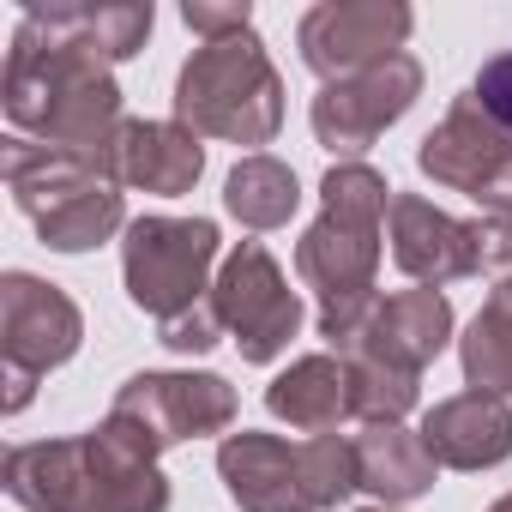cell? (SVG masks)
Returning a JSON list of instances; mask_svg holds the SVG:
<instances>
[{
  "instance_id": "6da1fadb",
  "label": "cell",
  "mask_w": 512,
  "mask_h": 512,
  "mask_svg": "<svg viewBox=\"0 0 512 512\" xmlns=\"http://www.w3.org/2000/svg\"><path fill=\"white\" fill-rule=\"evenodd\" d=\"M7 121L37 133V145L91 163L103 175L121 133V85L85 31V7H31L7 49Z\"/></svg>"
},
{
  "instance_id": "7a4b0ae2",
  "label": "cell",
  "mask_w": 512,
  "mask_h": 512,
  "mask_svg": "<svg viewBox=\"0 0 512 512\" xmlns=\"http://www.w3.org/2000/svg\"><path fill=\"white\" fill-rule=\"evenodd\" d=\"M392 211V187L368 163H332L320 181V217L296 241V278L320 302V338L344 350L362 320L374 314V278H380V229Z\"/></svg>"
},
{
  "instance_id": "3957f363",
  "label": "cell",
  "mask_w": 512,
  "mask_h": 512,
  "mask_svg": "<svg viewBox=\"0 0 512 512\" xmlns=\"http://www.w3.org/2000/svg\"><path fill=\"white\" fill-rule=\"evenodd\" d=\"M7 494L25 512H169V476L109 428L7 452Z\"/></svg>"
},
{
  "instance_id": "277c9868",
  "label": "cell",
  "mask_w": 512,
  "mask_h": 512,
  "mask_svg": "<svg viewBox=\"0 0 512 512\" xmlns=\"http://www.w3.org/2000/svg\"><path fill=\"white\" fill-rule=\"evenodd\" d=\"M175 121L223 145H272L284 127V79L253 31L217 37L187 55L175 79Z\"/></svg>"
},
{
  "instance_id": "5b68a950",
  "label": "cell",
  "mask_w": 512,
  "mask_h": 512,
  "mask_svg": "<svg viewBox=\"0 0 512 512\" xmlns=\"http://www.w3.org/2000/svg\"><path fill=\"white\" fill-rule=\"evenodd\" d=\"M0 163H7V187H13L19 211L37 223V235L55 253H91V247H103L127 223L121 187L109 175H97L91 163H73V157L37 145L25 133L7 139Z\"/></svg>"
},
{
  "instance_id": "8992f818",
  "label": "cell",
  "mask_w": 512,
  "mask_h": 512,
  "mask_svg": "<svg viewBox=\"0 0 512 512\" xmlns=\"http://www.w3.org/2000/svg\"><path fill=\"white\" fill-rule=\"evenodd\" d=\"M235 410H241V398H235V386L223 374H133L115 392L103 428L127 452H139V458L157 464L181 440L229 434L235 428Z\"/></svg>"
},
{
  "instance_id": "52a82bcc",
  "label": "cell",
  "mask_w": 512,
  "mask_h": 512,
  "mask_svg": "<svg viewBox=\"0 0 512 512\" xmlns=\"http://www.w3.org/2000/svg\"><path fill=\"white\" fill-rule=\"evenodd\" d=\"M217 260V223L211 217H133L121 241V278L127 302L145 308L157 326L205 302V272Z\"/></svg>"
},
{
  "instance_id": "ba28073f",
  "label": "cell",
  "mask_w": 512,
  "mask_h": 512,
  "mask_svg": "<svg viewBox=\"0 0 512 512\" xmlns=\"http://www.w3.org/2000/svg\"><path fill=\"white\" fill-rule=\"evenodd\" d=\"M85 344V314L61 284H43L31 272L0 278V356H7V416H19L37 398V380L67 368Z\"/></svg>"
},
{
  "instance_id": "9c48e42d",
  "label": "cell",
  "mask_w": 512,
  "mask_h": 512,
  "mask_svg": "<svg viewBox=\"0 0 512 512\" xmlns=\"http://www.w3.org/2000/svg\"><path fill=\"white\" fill-rule=\"evenodd\" d=\"M211 302H217V320L235 338L241 362H253V368L278 362L290 350V338L302 332V296L284 284L278 260L260 241H241L223 260V272L211 284Z\"/></svg>"
},
{
  "instance_id": "30bf717a",
  "label": "cell",
  "mask_w": 512,
  "mask_h": 512,
  "mask_svg": "<svg viewBox=\"0 0 512 512\" xmlns=\"http://www.w3.org/2000/svg\"><path fill=\"white\" fill-rule=\"evenodd\" d=\"M422 97V67L416 55H392L356 79H338V85H320L308 121H314V139L320 151H332L338 163H362V151L410 115V103Z\"/></svg>"
},
{
  "instance_id": "8fae6325",
  "label": "cell",
  "mask_w": 512,
  "mask_h": 512,
  "mask_svg": "<svg viewBox=\"0 0 512 512\" xmlns=\"http://www.w3.org/2000/svg\"><path fill=\"white\" fill-rule=\"evenodd\" d=\"M410 25H416V13L398 7V0H326V7H314L302 19L296 43H302L308 73L338 85V79H356V73L404 55Z\"/></svg>"
},
{
  "instance_id": "7c38bea8",
  "label": "cell",
  "mask_w": 512,
  "mask_h": 512,
  "mask_svg": "<svg viewBox=\"0 0 512 512\" xmlns=\"http://www.w3.org/2000/svg\"><path fill=\"white\" fill-rule=\"evenodd\" d=\"M416 169L434 187H452V193H470L476 205H488L500 193V181L512 175V139L476 97H458L440 115V127L416 145Z\"/></svg>"
},
{
  "instance_id": "4fadbf2b",
  "label": "cell",
  "mask_w": 512,
  "mask_h": 512,
  "mask_svg": "<svg viewBox=\"0 0 512 512\" xmlns=\"http://www.w3.org/2000/svg\"><path fill=\"white\" fill-rule=\"evenodd\" d=\"M386 229H392V260H398V272L410 284H422V290H446V284L482 272V229L476 223H458L452 211H440L422 193H392Z\"/></svg>"
},
{
  "instance_id": "5bb4252c",
  "label": "cell",
  "mask_w": 512,
  "mask_h": 512,
  "mask_svg": "<svg viewBox=\"0 0 512 512\" xmlns=\"http://www.w3.org/2000/svg\"><path fill=\"white\" fill-rule=\"evenodd\" d=\"M217 476L241 512H320L314 470H308V440H278V434H229L217 446Z\"/></svg>"
},
{
  "instance_id": "9a60e30c",
  "label": "cell",
  "mask_w": 512,
  "mask_h": 512,
  "mask_svg": "<svg viewBox=\"0 0 512 512\" xmlns=\"http://www.w3.org/2000/svg\"><path fill=\"white\" fill-rule=\"evenodd\" d=\"M446 344H452V302H446V290H398V296L374 302V314L362 320V332L338 356H374L386 368L422 374Z\"/></svg>"
},
{
  "instance_id": "2e32d148",
  "label": "cell",
  "mask_w": 512,
  "mask_h": 512,
  "mask_svg": "<svg viewBox=\"0 0 512 512\" xmlns=\"http://www.w3.org/2000/svg\"><path fill=\"white\" fill-rule=\"evenodd\" d=\"M199 169H205V145L181 121H121V133L109 145V163H103V175L115 187H145V193H163V199L193 193Z\"/></svg>"
},
{
  "instance_id": "e0dca14e",
  "label": "cell",
  "mask_w": 512,
  "mask_h": 512,
  "mask_svg": "<svg viewBox=\"0 0 512 512\" xmlns=\"http://www.w3.org/2000/svg\"><path fill=\"white\" fill-rule=\"evenodd\" d=\"M416 434H422L428 458L446 470H494L512 458V404L470 386L458 398H440Z\"/></svg>"
},
{
  "instance_id": "ac0fdd59",
  "label": "cell",
  "mask_w": 512,
  "mask_h": 512,
  "mask_svg": "<svg viewBox=\"0 0 512 512\" xmlns=\"http://www.w3.org/2000/svg\"><path fill=\"white\" fill-rule=\"evenodd\" d=\"M266 410L296 434H332L350 416V368L338 356H302L266 386Z\"/></svg>"
},
{
  "instance_id": "d6986e66",
  "label": "cell",
  "mask_w": 512,
  "mask_h": 512,
  "mask_svg": "<svg viewBox=\"0 0 512 512\" xmlns=\"http://www.w3.org/2000/svg\"><path fill=\"white\" fill-rule=\"evenodd\" d=\"M350 446H356V482L374 494V506H404V500H422L434 488L440 464L428 458L422 434L380 422V428H362Z\"/></svg>"
},
{
  "instance_id": "ffe728a7",
  "label": "cell",
  "mask_w": 512,
  "mask_h": 512,
  "mask_svg": "<svg viewBox=\"0 0 512 512\" xmlns=\"http://www.w3.org/2000/svg\"><path fill=\"white\" fill-rule=\"evenodd\" d=\"M223 205H229V217H235L241 229H284V223L296 217V205H302V181H296L290 163L253 151V157H241V163L229 169Z\"/></svg>"
},
{
  "instance_id": "44dd1931",
  "label": "cell",
  "mask_w": 512,
  "mask_h": 512,
  "mask_svg": "<svg viewBox=\"0 0 512 512\" xmlns=\"http://www.w3.org/2000/svg\"><path fill=\"white\" fill-rule=\"evenodd\" d=\"M458 362H464V380L476 392H494V398H512V278H500L482 302V314L470 320V332L458 338Z\"/></svg>"
},
{
  "instance_id": "7402d4cb",
  "label": "cell",
  "mask_w": 512,
  "mask_h": 512,
  "mask_svg": "<svg viewBox=\"0 0 512 512\" xmlns=\"http://www.w3.org/2000/svg\"><path fill=\"white\" fill-rule=\"evenodd\" d=\"M350 368V416L362 428H380V422H404L422 398V374H404V368H386L374 356H344Z\"/></svg>"
},
{
  "instance_id": "603a6c76",
  "label": "cell",
  "mask_w": 512,
  "mask_h": 512,
  "mask_svg": "<svg viewBox=\"0 0 512 512\" xmlns=\"http://www.w3.org/2000/svg\"><path fill=\"white\" fill-rule=\"evenodd\" d=\"M229 332H223V320H217V302L205 296V302H193L187 314H175V320H163L157 326V344L163 350H175V356H205V350H217Z\"/></svg>"
},
{
  "instance_id": "cb8c5ba5",
  "label": "cell",
  "mask_w": 512,
  "mask_h": 512,
  "mask_svg": "<svg viewBox=\"0 0 512 512\" xmlns=\"http://www.w3.org/2000/svg\"><path fill=\"white\" fill-rule=\"evenodd\" d=\"M470 97H476V103L500 121V133L512 139V49H506V55H494V61H482V73H476Z\"/></svg>"
},
{
  "instance_id": "d4e9b609",
  "label": "cell",
  "mask_w": 512,
  "mask_h": 512,
  "mask_svg": "<svg viewBox=\"0 0 512 512\" xmlns=\"http://www.w3.org/2000/svg\"><path fill=\"white\" fill-rule=\"evenodd\" d=\"M181 25L199 31L205 43H217V37L253 31V7H247V0H229V7H205V0H187V7H181Z\"/></svg>"
},
{
  "instance_id": "484cf974",
  "label": "cell",
  "mask_w": 512,
  "mask_h": 512,
  "mask_svg": "<svg viewBox=\"0 0 512 512\" xmlns=\"http://www.w3.org/2000/svg\"><path fill=\"white\" fill-rule=\"evenodd\" d=\"M476 229H482V266L512 278V217H482Z\"/></svg>"
},
{
  "instance_id": "4316f807",
  "label": "cell",
  "mask_w": 512,
  "mask_h": 512,
  "mask_svg": "<svg viewBox=\"0 0 512 512\" xmlns=\"http://www.w3.org/2000/svg\"><path fill=\"white\" fill-rule=\"evenodd\" d=\"M488 217H512V175L500 181V193L488 199Z\"/></svg>"
},
{
  "instance_id": "83f0119b",
  "label": "cell",
  "mask_w": 512,
  "mask_h": 512,
  "mask_svg": "<svg viewBox=\"0 0 512 512\" xmlns=\"http://www.w3.org/2000/svg\"><path fill=\"white\" fill-rule=\"evenodd\" d=\"M488 512H512V494H500V500H494V506H488Z\"/></svg>"
},
{
  "instance_id": "f1b7e54d",
  "label": "cell",
  "mask_w": 512,
  "mask_h": 512,
  "mask_svg": "<svg viewBox=\"0 0 512 512\" xmlns=\"http://www.w3.org/2000/svg\"><path fill=\"white\" fill-rule=\"evenodd\" d=\"M362 512H392V506H362Z\"/></svg>"
}]
</instances>
